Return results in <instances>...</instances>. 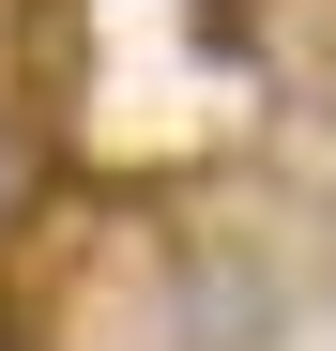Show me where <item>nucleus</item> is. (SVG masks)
<instances>
[{"label":"nucleus","instance_id":"nucleus-1","mask_svg":"<svg viewBox=\"0 0 336 351\" xmlns=\"http://www.w3.org/2000/svg\"><path fill=\"white\" fill-rule=\"evenodd\" d=\"M31 214H46V123H31V107H0V245H16Z\"/></svg>","mask_w":336,"mask_h":351},{"label":"nucleus","instance_id":"nucleus-2","mask_svg":"<svg viewBox=\"0 0 336 351\" xmlns=\"http://www.w3.org/2000/svg\"><path fill=\"white\" fill-rule=\"evenodd\" d=\"M0 351H31V336H16V321H0Z\"/></svg>","mask_w":336,"mask_h":351}]
</instances>
